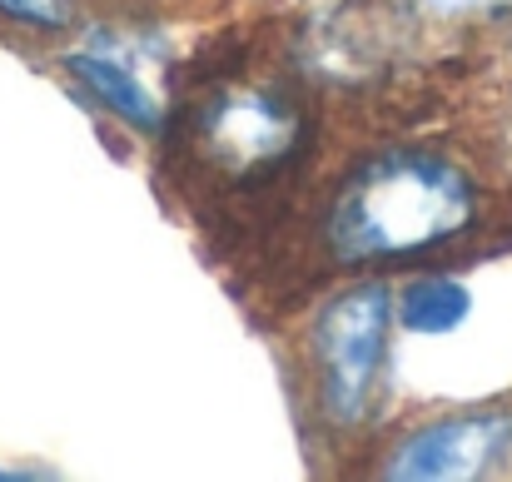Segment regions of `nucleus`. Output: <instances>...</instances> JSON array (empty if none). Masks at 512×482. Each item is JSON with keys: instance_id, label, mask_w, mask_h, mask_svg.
Listing matches in <instances>:
<instances>
[{"instance_id": "f257e3e1", "label": "nucleus", "mask_w": 512, "mask_h": 482, "mask_svg": "<svg viewBox=\"0 0 512 482\" xmlns=\"http://www.w3.org/2000/svg\"><path fill=\"white\" fill-rule=\"evenodd\" d=\"M319 90L289 25L214 35L174 70L160 125L165 179L204 224L284 209L314 174Z\"/></svg>"}, {"instance_id": "f03ea898", "label": "nucleus", "mask_w": 512, "mask_h": 482, "mask_svg": "<svg viewBox=\"0 0 512 482\" xmlns=\"http://www.w3.org/2000/svg\"><path fill=\"white\" fill-rule=\"evenodd\" d=\"M493 189L438 145H388L339 174L319 214V249L343 274L453 259L493 234Z\"/></svg>"}, {"instance_id": "7ed1b4c3", "label": "nucleus", "mask_w": 512, "mask_h": 482, "mask_svg": "<svg viewBox=\"0 0 512 482\" xmlns=\"http://www.w3.org/2000/svg\"><path fill=\"white\" fill-rule=\"evenodd\" d=\"M393 338V289L383 279L334 294L309 323V368L319 408L334 428H358L383 398Z\"/></svg>"}, {"instance_id": "20e7f679", "label": "nucleus", "mask_w": 512, "mask_h": 482, "mask_svg": "<svg viewBox=\"0 0 512 482\" xmlns=\"http://www.w3.org/2000/svg\"><path fill=\"white\" fill-rule=\"evenodd\" d=\"M512 463V408H463L403 433L383 478H488Z\"/></svg>"}, {"instance_id": "39448f33", "label": "nucleus", "mask_w": 512, "mask_h": 482, "mask_svg": "<svg viewBox=\"0 0 512 482\" xmlns=\"http://www.w3.org/2000/svg\"><path fill=\"white\" fill-rule=\"evenodd\" d=\"M150 60V35H130V30H95L90 45L65 55V70L80 80V90H90L110 115H120L130 130L140 135H160L165 110H170V85L160 80V65Z\"/></svg>"}, {"instance_id": "423d86ee", "label": "nucleus", "mask_w": 512, "mask_h": 482, "mask_svg": "<svg viewBox=\"0 0 512 482\" xmlns=\"http://www.w3.org/2000/svg\"><path fill=\"white\" fill-rule=\"evenodd\" d=\"M473 299L463 284L443 279V274H428V279H413L403 294H393V323H403L408 333H453L458 323L468 319Z\"/></svg>"}, {"instance_id": "0eeeda50", "label": "nucleus", "mask_w": 512, "mask_h": 482, "mask_svg": "<svg viewBox=\"0 0 512 482\" xmlns=\"http://www.w3.org/2000/svg\"><path fill=\"white\" fill-rule=\"evenodd\" d=\"M0 15L30 30H65L75 25V0H0Z\"/></svg>"}, {"instance_id": "6e6552de", "label": "nucleus", "mask_w": 512, "mask_h": 482, "mask_svg": "<svg viewBox=\"0 0 512 482\" xmlns=\"http://www.w3.org/2000/svg\"><path fill=\"white\" fill-rule=\"evenodd\" d=\"M418 10L448 25H483V20H503L512 0H418Z\"/></svg>"}, {"instance_id": "1a4fd4ad", "label": "nucleus", "mask_w": 512, "mask_h": 482, "mask_svg": "<svg viewBox=\"0 0 512 482\" xmlns=\"http://www.w3.org/2000/svg\"><path fill=\"white\" fill-rule=\"evenodd\" d=\"M125 5H130V15H155V10H174L184 0H125Z\"/></svg>"}, {"instance_id": "9d476101", "label": "nucleus", "mask_w": 512, "mask_h": 482, "mask_svg": "<svg viewBox=\"0 0 512 482\" xmlns=\"http://www.w3.org/2000/svg\"><path fill=\"white\" fill-rule=\"evenodd\" d=\"M503 145L512 150V100H508V140H503Z\"/></svg>"}]
</instances>
